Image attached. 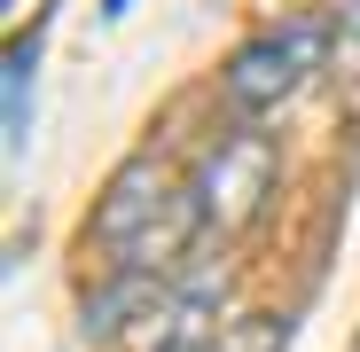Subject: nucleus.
<instances>
[{
  "label": "nucleus",
  "instance_id": "5",
  "mask_svg": "<svg viewBox=\"0 0 360 352\" xmlns=\"http://www.w3.org/2000/svg\"><path fill=\"white\" fill-rule=\"evenodd\" d=\"M32 55H39V39L8 47V149L32 141Z\"/></svg>",
  "mask_w": 360,
  "mask_h": 352
},
{
  "label": "nucleus",
  "instance_id": "3",
  "mask_svg": "<svg viewBox=\"0 0 360 352\" xmlns=\"http://www.w3.org/2000/svg\"><path fill=\"white\" fill-rule=\"evenodd\" d=\"M274 196V141L266 133H227L204 164H196V204H204V227H251Z\"/></svg>",
  "mask_w": 360,
  "mask_h": 352
},
{
  "label": "nucleus",
  "instance_id": "1",
  "mask_svg": "<svg viewBox=\"0 0 360 352\" xmlns=\"http://www.w3.org/2000/svg\"><path fill=\"white\" fill-rule=\"evenodd\" d=\"M196 227H204V204L196 188H180L165 164H126L110 181V196L94 204V243L117 259V266H172L180 251L196 243Z\"/></svg>",
  "mask_w": 360,
  "mask_h": 352
},
{
  "label": "nucleus",
  "instance_id": "6",
  "mask_svg": "<svg viewBox=\"0 0 360 352\" xmlns=\"http://www.w3.org/2000/svg\"><path fill=\"white\" fill-rule=\"evenodd\" d=\"M337 24H345V32L360 39V0H337Z\"/></svg>",
  "mask_w": 360,
  "mask_h": 352
},
{
  "label": "nucleus",
  "instance_id": "7",
  "mask_svg": "<svg viewBox=\"0 0 360 352\" xmlns=\"http://www.w3.org/2000/svg\"><path fill=\"white\" fill-rule=\"evenodd\" d=\"M102 8H110V16H126V0H102Z\"/></svg>",
  "mask_w": 360,
  "mask_h": 352
},
{
  "label": "nucleus",
  "instance_id": "2",
  "mask_svg": "<svg viewBox=\"0 0 360 352\" xmlns=\"http://www.w3.org/2000/svg\"><path fill=\"white\" fill-rule=\"evenodd\" d=\"M329 39H337V24H329V16H290V24H274V32L243 39V47L227 55V102L243 110V117L282 110L297 86H306V79L329 63Z\"/></svg>",
  "mask_w": 360,
  "mask_h": 352
},
{
  "label": "nucleus",
  "instance_id": "4",
  "mask_svg": "<svg viewBox=\"0 0 360 352\" xmlns=\"http://www.w3.org/2000/svg\"><path fill=\"white\" fill-rule=\"evenodd\" d=\"M149 289H157V274H141V266H117V282L86 298V344H94V337L110 344L117 329H126V313H134V306H149Z\"/></svg>",
  "mask_w": 360,
  "mask_h": 352
}]
</instances>
